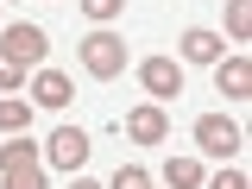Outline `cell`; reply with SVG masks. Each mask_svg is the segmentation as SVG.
Instances as JSON below:
<instances>
[{"mask_svg": "<svg viewBox=\"0 0 252 189\" xmlns=\"http://www.w3.org/2000/svg\"><path fill=\"white\" fill-rule=\"evenodd\" d=\"M246 32H252V0H227V38L246 44Z\"/></svg>", "mask_w": 252, "mask_h": 189, "instance_id": "cell-13", "label": "cell"}, {"mask_svg": "<svg viewBox=\"0 0 252 189\" xmlns=\"http://www.w3.org/2000/svg\"><path fill=\"white\" fill-rule=\"evenodd\" d=\"M82 13H89L94 26H107V19H120V13H126V0H82Z\"/></svg>", "mask_w": 252, "mask_h": 189, "instance_id": "cell-15", "label": "cell"}, {"mask_svg": "<svg viewBox=\"0 0 252 189\" xmlns=\"http://www.w3.org/2000/svg\"><path fill=\"white\" fill-rule=\"evenodd\" d=\"M82 69L101 76V82H107V76H120V69H126V38H114L107 26H94L89 38H82Z\"/></svg>", "mask_w": 252, "mask_h": 189, "instance_id": "cell-2", "label": "cell"}, {"mask_svg": "<svg viewBox=\"0 0 252 189\" xmlns=\"http://www.w3.org/2000/svg\"><path fill=\"white\" fill-rule=\"evenodd\" d=\"M0 89H6V94H19V89H26V69H19L13 57H0Z\"/></svg>", "mask_w": 252, "mask_h": 189, "instance_id": "cell-16", "label": "cell"}, {"mask_svg": "<svg viewBox=\"0 0 252 189\" xmlns=\"http://www.w3.org/2000/svg\"><path fill=\"white\" fill-rule=\"evenodd\" d=\"M164 132H170L164 101H145V107H132V114H126V139H132V145H164Z\"/></svg>", "mask_w": 252, "mask_h": 189, "instance_id": "cell-6", "label": "cell"}, {"mask_svg": "<svg viewBox=\"0 0 252 189\" xmlns=\"http://www.w3.org/2000/svg\"><path fill=\"white\" fill-rule=\"evenodd\" d=\"M69 76H63V69H38V76H32V107H51V114H57V107H69Z\"/></svg>", "mask_w": 252, "mask_h": 189, "instance_id": "cell-8", "label": "cell"}, {"mask_svg": "<svg viewBox=\"0 0 252 189\" xmlns=\"http://www.w3.org/2000/svg\"><path fill=\"white\" fill-rule=\"evenodd\" d=\"M145 183H152V170H145V164H120L107 189H145Z\"/></svg>", "mask_w": 252, "mask_h": 189, "instance_id": "cell-14", "label": "cell"}, {"mask_svg": "<svg viewBox=\"0 0 252 189\" xmlns=\"http://www.w3.org/2000/svg\"><path fill=\"white\" fill-rule=\"evenodd\" d=\"M69 189H101V183H89V177H76V183H69Z\"/></svg>", "mask_w": 252, "mask_h": 189, "instance_id": "cell-18", "label": "cell"}, {"mask_svg": "<svg viewBox=\"0 0 252 189\" xmlns=\"http://www.w3.org/2000/svg\"><path fill=\"white\" fill-rule=\"evenodd\" d=\"M183 63H220V38L215 32H183Z\"/></svg>", "mask_w": 252, "mask_h": 189, "instance_id": "cell-12", "label": "cell"}, {"mask_svg": "<svg viewBox=\"0 0 252 189\" xmlns=\"http://www.w3.org/2000/svg\"><path fill=\"white\" fill-rule=\"evenodd\" d=\"M215 82H220V94L246 101V94H252V63H246V57H220V63H215Z\"/></svg>", "mask_w": 252, "mask_h": 189, "instance_id": "cell-9", "label": "cell"}, {"mask_svg": "<svg viewBox=\"0 0 252 189\" xmlns=\"http://www.w3.org/2000/svg\"><path fill=\"white\" fill-rule=\"evenodd\" d=\"M145 189H158V183H145Z\"/></svg>", "mask_w": 252, "mask_h": 189, "instance_id": "cell-19", "label": "cell"}, {"mask_svg": "<svg viewBox=\"0 0 252 189\" xmlns=\"http://www.w3.org/2000/svg\"><path fill=\"white\" fill-rule=\"evenodd\" d=\"M89 152H94V145H89L82 126H57V132L44 139V164H57V170H69V177L89 164Z\"/></svg>", "mask_w": 252, "mask_h": 189, "instance_id": "cell-4", "label": "cell"}, {"mask_svg": "<svg viewBox=\"0 0 252 189\" xmlns=\"http://www.w3.org/2000/svg\"><path fill=\"white\" fill-rule=\"evenodd\" d=\"M240 139H246V132L227 120V114H202V120H195V145H202L208 158H233V152H240Z\"/></svg>", "mask_w": 252, "mask_h": 189, "instance_id": "cell-5", "label": "cell"}, {"mask_svg": "<svg viewBox=\"0 0 252 189\" xmlns=\"http://www.w3.org/2000/svg\"><path fill=\"white\" fill-rule=\"evenodd\" d=\"M208 189H252V183H246V170H220Z\"/></svg>", "mask_w": 252, "mask_h": 189, "instance_id": "cell-17", "label": "cell"}, {"mask_svg": "<svg viewBox=\"0 0 252 189\" xmlns=\"http://www.w3.org/2000/svg\"><path fill=\"white\" fill-rule=\"evenodd\" d=\"M208 177H202V164L195 158H170L164 164V189H202Z\"/></svg>", "mask_w": 252, "mask_h": 189, "instance_id": "cell-11", "label": "cell"}, {"mask_svg": "<svg viewBox=\"0 0 252 189\" xmlns=\"http://www.w3.org/2000/svg\"><path fill=\"white\" fill-rule=\"evenodd\" d=\"M44 51H51L44 26H26V19H19V26L0 32V57H13L19 69H38V63H44Z\"/></svg>", "mask_w": 252, "mask_h": 189, "instance_id": "cell-3", "label": "cell"}, {"mask_svg": "<svg viewBox=\"0 0 252 189\" xmlns=\"http://www.w3.org/2000/svg\"><path fill=\"white\" fill-rule=\"evenodd\" d=\"M0 132H6V139H13V132H32V101L26 94H6V101H0Z\"/></svg>", "mask_w": 252, "mask_h": 189, "instance_id": "cell-10", "label": "cell"}, {"mask_svg": "<svg viewBox=\"0 0 252 189\" xmlns=\"http://www.w3.org/2000/svg\"><path fill=\"white\" fill-rule=\"evenodd\" d=\"M139 82H145L152 101H170V94H183V69H177L170 57H145L139 63Z\"/></svg>", "mask_w": 252, "mask_h": 189, "instance_id": "cell-7", "label": "cell"}, {"mask_svg": "<svg viewBox=\"0 0 252 189\" xmlns=\"http://www.w3.org/2000/svg\"><path fill=\"white\" fill-rule=\"evenodd\" d=\"M0 183L6 189H44V158L32 145V132H13L0 145Z\"/></svg>", "mask_w": 252, "mask_h": 189, "instance_id": "cell-1", "label": "cell"}]
</instances>
